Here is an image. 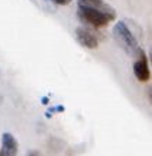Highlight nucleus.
I'll return each instance as SVG.
<instances>
[{
    "label": "nucleus",
    "mask_w": 152,
    "mask_h": 156,
    "mask_svg": "<svg viewBox=\"0 0 152 156\" xmlns=\"http://www.w3.org/2000/svg\"><path fill=\"white\" fill-rule=\"evenodd\" d=\"M77 16L84 24L94 29H104L115 19V12L108 4L103 7H97L78 0Z\"/></svg>",
    "instance_id": "f257e3e1"
},
{
    "label": "nucleus",
    "mask_w": 152,
    "mask_h": 156,
    "mask_svg": "<svg viewBox=\"0 0 152 156\" xmlns=\"http://www.w3.org/2000/svg\"><path fill=\"white\" fill-rule=\"evenodd\" d=\"M112 34H114L115 40L121 45V48L128 54V55H131V57H138L141 51H144V50L139 47L138 44V38L134 33H132V30L128 27V24L125 21H117L114 26V29H112Z\"/></svg>",
    "instance_id": "f03ea898"
},
{
    "label": "nucleus",
    "mask_w": 152,
    "mask_h": 156,
    "mask_svg": "<svg viewBox=\"0 0 152 156\" xmlns=\"http://www.w3.org/2000/svg\"><path fill=\"white\" fill-rule=\"evenodd\" d=\"M132 70H134V75L138 81L141 82H148L151 78V70H149L148 64V57L144 51H141L139 55L135 57V61L132 64Z\"/></svg>",
    "instance_id": "7ed1b4c3"
},
{
    "label": "nucleus",
    "mask_w": 152,
    "mask_h": 156,
    "mask_svg": "<svg viewBox=\"0 0 152 156\" xmlns=\"http://www.w3.org/2000/svg\"><path fill=\"white\" fill-rule=\"evenodd\" d=\"M75 38L82 47L88 50H95L100 45V40L92 31L87 27H77L75 29Z\"/></svg>",
    "instance_id": "20e7f679"
},
{
    "label": "nucleus",
    "mask_w": 152,
    "mask_h": 156,
    "mask_svg": "<svg viewBox=\"0 0 152 156\" xmlns=\"http://www.w3.org/2000/svg\"><path fill=\"white\" fill-rule=\"evenodd\" d=\"M2 152L6 156H17L19 152V142L12 133L4 132L2 135Z\"/></svg>",
    "instance_id": "39448f33"
},
{
    "label": "nucleus",
    "mask_w": 152,
    "mask_h": 156,
    "mask_svg": "<svg viewBox=\"0 0 152 156\" xmlns=\"http://www.w3.org/2000/svg\"><path fill=\"white\" fill-rule=\"evenodd\" d=\"M33 3L45 13H54L56 12V6H54L50 0H33Z\"/></svg>",
    "instance_id": "423d86ee"
},
{
    "label": "nucleus",
    "mask_w": 152,
    "mask_h": 156,
    "mask_svg": "<svg viewBox=\"0 0 152 156\" xmlns=\"http://www.w3.org/2000/svg\"><path fill=\"white\" fill-rule=\"evenodd\" d=\"M80 2H84V3L91 4V6H97V7H103V6H105V3H104L103 0H80Z\"/></svg>",
    "instance_id": "0eeeda50"
},
{
    "label": "nucleus",
    "mask_w": 152,
    "mask_h": 156,
    "mask_svg": "<svg viewBox=\"0 0 152 156\" xmlns=\"http://www.w3.org/2000/svg\"><path fill=\"white\" fill-rule=\"evenodd\" d=\"M54 6H67L71 3V0H50Z\"/></svg>",
    "instance_id": "6e6552de"
},
{
    "label": "nucleus",
    "mask_w": 152,
    "mask_h": 156,
    "mask_svg": "<svg viewBox=\"0 0 152 156\" xmlns=\"http://www.w3.org/2000/svg\"><path fill=\"white\" fill-rule=\"evenodd\" d=\"M27 156H41V155L38 151H30V152L27 153Z\"/></svg>",
    "instance_id": "1a4fd4ad"
},
{
    "label": "nucleus",
    "mask_w": 152,
    "mask_h": 156,
    "mask_svg": "<svg viewBox=\"0 0 152 156\" xmlns=\"http://www.w3.org/2000/svg\"><path fill=\"white\" fill-rule=\"evenodd\" d=\"M43 102H44V104H49V98H43Z\"/></svg>",
    "instance_id": "9d476101"
},
{
    "label": "nucleus",
    "mask_w": 152,
    "mask_h": 156,
    "mask_svg": "<svg viewBox=\"0 0 152 156\" xmlns=\"http://www.w3.org/2000/svg\"><path fill=\"white\" fill-rule=\"evenodd\" d=\"M0 156H6V155H4V153L2 152V151H0Z\"/></svg>",
    "instance_id": "9b49d317"
}]
</instances>
